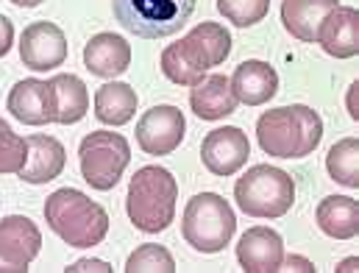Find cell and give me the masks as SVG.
<instances>
[{"label": "cell", "instance_id": "6da1fadb", "mask_svg": "<svg viewBox=\"0 0 359 273\" xmlns=\"http://www.w3.org/2000/svg\"><path fill=\"white\" fill-rule=\"evenodd\" d=\"M259 148L276 159H304L323 140V120L304 103L278 106L257 120Z\"/></svg>", "mask_w": 359, "mask_h": 273}, {"label": "cell", "instance_id": "7a4b0ae2", "mask_svg": "<svg viewBox=\"0 0 359 273\" xmlns=\"http://www.w3.org/2000/svg\"><path fill=\"white\" fill-rule=\"evenodd\" d=\"M45 223L73 248L100 246L109 234V215L81 189L65 187L45 201Z\"/></svg>", "mask_w": 359, "mask_h": 273}, {"label": "cell", "instance_id": "3957f363", "mask_svg": "<svg viewBox=\"0 0 359 273\" xmlns=\"http://www.w3.org/2000/svg\"><path fill=\"white\" fill-rule=\"evenodd\" d=\"M176 201H179V184L170 171L148 165L134 173L128 184L126 212L131 223L145 234L165 232L176 218Z\"/></svg>", "mask_w": 359, "mask_h": 273}, {"label": "cell", "instance_id": "277c9868", "mask_svg": "<svg viewBox=\"0 0 359 273\" xmlns=\"http://www.w3.org/2000/svg\"><path fill=\"white\" fill-rule=\"evenodd\" d=\"M237 229L234 209L229 201L217 192H198L187 201L184 220H181V234L184 240L201 251V254H217L223 251Z\"/></svg>", "mask_w": 359, "mask_h": 273}, {"label": "cell", "instance_id": "5b68a950", "mask_svg": "<svg viewBox=\"0 0 359 273\" xmlns=\"http://www.w3.org/2000/svg\"><path fill=\"white\" fill-rule=\"evenodd\" d=\"M237 206L251 218H281L295 204V182L290 173L273 165H254L234 184Z\"/></svg>", "mask_w": 359, "mask_h": 273}, {"label": "cell", "instance_id": "8992f818", "mask_svg": "<svg viewBox=\"0 0 359 273\" xmlns=\"http://www.w3.org/2000/svg\"><path fill=\"white\" fill-rule=\"evenodd\" d=\"M117 22L142 39L173 36L195 11V0H111Z\"/></svg>", "mask_w": 359, "mask_h": 273}, {"label": "cell", "instance_id": "52a82bcc", "mask_svg": "<svg viewBox=\"0 0 359 273\" xmlns=\"http://www.w3.org/2000/svg\"><path fill=\"white\" fill-rule=\"evenodd\" d=\"M81 176L92 189H111L123 179V171L131 162V145L123 134L111 131H92L79 145Z\"/></svg>", "mask_w": 359, "mask_h": 273}, {"label": "cell", "instance_id": "ba28073f", "mask_svg": "<svg viewBox=\"0 0 359 273\" xmlns=\"http://www.w3.org/2000/svg\"><path fill=\"white\" fill-rule=\"evenodd\" d=\"M42 234L25 215H8L0 220V273H25L39 257Z\"/></svg>", "mask_w": 359, "mask_h": 273}, {"label": "cell", "instance_id": "9c48e42d", "mask_svg": "<svg viewBox=\"0 0 359 273\" xmlns=\"http://www.w3.org/2000/svg\"><path fill=\"white\" fill-rule=\"evenodd\" d=\"M187 120L179 106H154L137 123V142L148 157H168L184 142Z\"/></svg>", "mask_w": 359, "mask_h": 273}, {"label": "cell", "instance_id": "30bf717a", "mask_svg": "<svg viewBox=\"0 0 359 273\" xmlns=\"http://www.w3.org/2000/svg\"><path fill=\"white\" fill-rule=\"evenodd\" d=\"M20 59L28 70H56L67 59V36L56 22H31L20 36Z\"/></svg>", "mask_w": 359, "mask_h": 273}, {"label": "cell", "instance_id": "8fae6325", "mask_svg": "<svg viewBox=\"0 0 359 273\" xmlns=\"http://www.w3.org/2000/svg\"><path fill=\"white\" fill-rule=\"evenodd\" d=\"M248 154H251V142L237 126L215 128L201 142V162L206 165L209 173L223 176V179L234 176L245 165Z\"/></svg>", "mask_w": 359, "mask_h": 273}, {"label": "cell", "instance_id": "7c38bea8", "mask_svg": "<svg viewBox=\"0 0 359 273\" xmlns=\"http://www.w3.org/2000/svg\"><path fill=\"white\" fill-rule=\"evenodd\" d=\"M284 243L276 229L254 226L237 243V262L245 273H276L281 271Z\"/></svg>", "mask_w": 359, "mask_h": 273}, {"label": "cell", "instance_id": "4fadbf2b", "mask_svg": "<svg viewBox=\"0 0 359 273\" xmlns=\"http://www.w3.org/2000/svg\"><path fill=\"white\" fill-rule=\"evenodd\" d=\"M179 45L195 67L209 70V67H217V65H223L229 59L231 34L220 22H201L184 39H179Z\"/></svg>", "mask_w": 359, "mask_h": 273}, {"label": "cell", "instance_id": "5bb4252c", "mask_svg": "<svg viewBox=\"0 0 359 273\" xmlns=\"http://www.w3.org/2000/svg\"><path fill=\"white\" fill-rule=\"evenodd\" d=\"M320 48L334 59H351L359 53V11L354 6H337L318 28Z\"/></svg>", "mask_w": 359, "mask_h": 273}, {"label": "cell", "instance_id": "9a60e30c", "mask_svg": "<svg viewBox=\"0 0 359 273\" xmlns=\"http://www.w3.org/2000/svg\"><path fill=\"white\" fill-rule=\"evenodd\" d=\"M25 142H28V157H25V165L20 168L17 176L28 184H48L59 179L65 165H67L65 145L48 134H34Z\"/></svg>", "mask_w": 359, "mask_h": 273}, {"label": "cell", "instance_id": "2e32d148", "mask_svg": "<svg viewBox=\"0 0 359 273\" xmlns=\"http://www.w3.org/2000/svg\"><path fill=\"white\" fill-rule=\"evenodd\" d=\"M8 112L25 123V126H45V123H53V92L48 87V81H39V79H25V81H17L11 92H8V100H6Z\"/></svg>", "mask_w": 359, "mask_h": 273}, {"label": "cell", "instance_id": "e0dca14e", "mask_svg": "<svg viewBox=\"0 0 359 273\" xmlns=\"http://www.w3.org/2000/svg\"><path fill=\"white\" fill-rule=\"evenodd\" d=\"M84 65L92 76L117 79L131 67V45L120 34H95L84 45Z\"/></svg>", "mask_w": 359, "mask_h": 273}, {"label": "cell", "instance_id": "ac0fdd59", "mask_svg": "<svg viewBox=\"0 0 359 273\" xmlns=\"http://www.w3.org/2000/svg\"><path fill=\"white\" fill-rule=\"evenodd\" d=\"M229 84H231V92H234V98L240 103L262 106V103H268L270 98L278 92V73L270 67L268 62L251 59V62H243L234 70Z\"/></svg>", "mask_w": 359, "mask_h": 273}, {"label": "cell", "instance_id": "d6986e66", "mask_svg": "<svg viewBox=\"0 0 359 273\" xmlns=\"http://www.w3.org/2000/svg\"><path fill=\"white\" fill-rule=\"evenodd\" d=\"M237 103L240 100L234 98L229 79L220 73L203 76L198 84H192L189 92V106L201 120H223L237 112Z\"/></svg>", "mask_w": 359, "mask_h": 273}, {"label": "cell", "instance_id": "ffe728a7", "mask_svg": "<svg viewBox=\"0 0 359 273\" xmlns=\"http://www.w3.org/2000/svg\"><path fill=\"white\" fill-rule=\"evenodd\" d=\"M337 6H340L337 0H284L281 3V22L290 31V36H295L301 42H318L320 22Z\"/></svg>", "mask_w": 359, "mask_h": 273}, {"label": "cell", "instance_id": "44dd1931", "mask_svg": "<svg viewBox=\"0 0 359 273\" xmlns=\"http://www.w3.org/2000/svg\"><path fill=\"white\" fill-rule=\"evenodd\" d=\"M48 87L53 92V112H56L53 123L73 126V123L84 120V114L90 112V92L79 76H73V73L53 76L48 81Z\"/></svg>", "mask_w": 359, "mask_h": 273}, {"label": "cell", "instance_id": "7402d4cb", "mask_svg": "<svg viewBox=\"0 0 359 273\" xmlns=\"http://www.w3.org/2000/svg\"><path fill=\"white\" fill-rule=\"evenodd\" d=\"M315 220L332 240H351L359 234V204L348 195H329L318 204Z\"/></svg>", "mask_w": 359, "mask_h": 273}, {"label": "cell", "instance_id": "603a6c76", "mask_svg": "<svg viewBox=\"0 0 359 273\" xmlns=\"http://www.w3.org/2000/svg\"><path fill=\"white\" fill-rule=\"evenodd\" d=\"M137 92L123 81L103 84L95 92V117L106 126H126L137 112Z\"/></svg>", "mask_w": 359, "mask_h": 273}, {"label": "cell", "instance_id": "cb8c5ba5", "mask_svg": "<svg viewBox=\"0 0 359 273\" xmlns=\"http://www.w3.org/2000/svg\"><path fill=\"white\" fill-rule=\"evenodd\" d=\"M326 171L337 184L357 189L359 187V140L346 137L337 145L329 148L326 154Z\"/></svg>", "mask_w": 359, "mask_h": 273}, {"label": "cell", "instance_id": "d4e9b609", "mask_svg": "<svg viewBox=\"0 0 359 273\" xmlns=\"http://www.w3.org/2000/svg\"><path fill=\"white\" fill-rule=\"evenodd\" d=\"M126 271L128 273H173L176 271V260L165 246H154L145 243L140 246L128 260H126Z\"/></svg>", "mask_w": 359, "mask_h": 273}, {"label": "cell", "instance_id": "484cf974", "mask_svg": "<svg viewBox=\"0 0 359 273\" xmlns=\"http://www.w3.org/2000/svg\"><path fill=\"white\" fill-rule=\"evenodd\" d=\"M162 73H165L173 84H181V87H192V84H198V81L206 76V70L195 67V65L187 59V53L181 51L179 42L165 48V53H162Z\"/></svg>", "mask_w": 359, "mask_h": 273}, {"label": "cell", "instance_id": "4316f807", "mask_svg": "<svg viewBox=\"0 0 359 273\" xmlns=\"http://www.w3.org/2000/svg\"><path fill=\"white\" fill-rule=\"evenodd\" d=\"M217 11L237 28H251L268 17L270 0H217Z\"/></svg>", "mask_w": 359, "mask_h": 273}, {"label": "cell", "instance_id": "83f0119b", "mask_svg": "<svg viewBox=\"0 0 359 273\" xmlns=\"http://www.w3.org/2000/svg\"><path fill=\"white\" fill-rule=\"evenodd\" d=\"M28 157V142L11 131V126L0 117V173H20Z\"/></svg>", "mask_w": 359, "mask_h": 273}, {"label": "cell", "instance_id": "f1b7e54d", "mask_svg": "<svg viewBox=\"0 0 359 273\" xmlns=\"http://www.w3.org/2000/svg\"><path fill=\"white\" fill-rule=\"evenodd\" d=\"M11 45H14V25L6 14H0V59L11 51Z\"/></svg>", "mask_w": 359, "mask_h": 273}, {"label": "cell", "instance_id": "f546056e", "mask_svg": "<svg viewBox=\"0 0 359 273\" xmlns=\"http://www.w3.org/2000/svg\"><path fill=\"white\" fill-rule=\"evenodd\" d=\"M67 273H84V271H97V273H111V265L103 260H79L70 268H65Z\"/></svg>", "mask_w": 359, "mask_h": 273}, {"label": "cell", "instance_id": "4dcf8cb0", "mask_svg": "<svg viewBox=\"0 0 359 273\" xmlns=\"http://www.w3.org/2000/svg\"><path fill=\"white\" fill-rule=\"evenodd\" d=\"M281 271H301V273H315V265L306 260V257H298V254H290L281 260Z\"/></svg>", "mask_w": 359, "mask_h": 273}, {"label": "cell", "instance_id": "1f68e13d", "mask_svg": "<svg viewBox=\"0 0 359 273\" xmlns=\"http://www.w3.org/2000/svg\"><path fill=\"white\" fill-rule=\"evenodd\" d=\"M357 95H359V81H354L348 87V114L351 120H359V103H357Z\"/></svg>", "mask_w": 359, "mask_h": 273}, {"label": "cell", "instance_id": "d6a6232c", "mask_svg": "<svg viewBox=\"0 0 359 273\" xmlns=\"http://www.w3.org/2000/svg\"><path fill=\"white\" fill-rule=\"evenodd\" d=\"M348 271H359L357 257H348V260H346V262H340V268H337V273H348Z\"/></svg>", "mask_w": 359, "mask_h": 273}, {"label": "cell", "instance_id": "836d02e7", "mask_svg": "<svg viewBox=\"0 0 359 273\" xmlns=\"http://www.w3.org/2000/svg\"><path fill=\"white\" fill-rule=\"evenodd\" d=\"M14 6H20V8H34V6H39L42 0H11Z\"/></svg>", "mask_w": 359, "mask_h": 273}]
</instances>
